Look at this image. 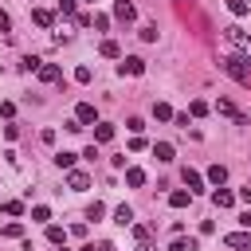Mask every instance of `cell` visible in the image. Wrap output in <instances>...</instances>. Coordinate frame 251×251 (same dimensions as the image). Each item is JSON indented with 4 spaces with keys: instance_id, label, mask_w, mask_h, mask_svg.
I'll return each mask as SVG.
<instances>
[{
    "instance_id": "35",
    "label": "cell",
    "mask_w": 251,
    "mask_h": 251,
    "mask_svg": "<svg viewBox=\"0 0 251 251\" xmlns=\"http://www.w3.org/2000/svg\"><path fill=\"white\" fill-rule=\"evenodd\" d=\"M129 149H133V153H137V149H145V137H141V133H133V137H129Z\"/></svg>"
},
{
    "instance_id": "15",
    "label": "cell",
    "mask_w": 251,
    "mask_h": 251,
    "mask_svg": "<svg viewBox=\"0 0 251 251\" xmlns=\"http://www.w3.org/2000/svg\"><path fill=\"white\" fill-rule=\"evenodd\" d=\"M188 200H192V192H188V188H176V192H169V204H173V208H184Z\"/></svg>"
},
{
    "instance_id": "34",
    "label": "cell",
    "mask_w": 251,
    "mask_h": 251,
    "mask_svg": "<svg viewBox=\"0 0 251 251\" xmlns=\"http://www.w3.org/2000/svg\"><path fill=\"white\" fill-rule=\"evenodd\" d=\"M75 78H78V82H90L94 75H90V67H78V71H75Z\"/></svg>"
},
{
    "instance_id": "33",
    "label": "cell",
    "mask_w": 251,
    "mask_h": 251,
    "mask_svg": "<svg viewBox=\"0 0 251 251\" xmlns=\"http://www.w3.org/2000/svg\"><path fill=\"white\" fill-rule=\"evenodd\" d=\"M59 16H75V0H59Z\"/></svg>"
},
{
    "instance_id": "12",
    "label": "cell",
    "mask_w": 251,
    "mask_h": 251,
    "mask_svg": "<svg viewBox=\"0 0 251 251\" xmlns=\"http://www.w3.org/2000/svg\"><path fill=\"white\" fill-rule=\"evenodd\" d=\"M212 204H216V208H231V204H235V196H231L227 188H216V192H212Z\"/></svg>"
},
{
    "instance_id": "11",
    "label": "cell",
    "mask_w": 251,
    "mask_h": 251,
    "mask_svg": "<svg viewBox=\"0 0 251 251\" xmlns=\"http://www.w3.org/2000/svg\"><path fill=\"white\" fill-rule=\"evenodd\" d=\"M94 141H114V126L110 122H94Z\"/></svg>"
},
{
    "instance_id": "14",
    "label": "cell",
    "mask_w": 251,
    "mask_h": 251,
    "mask_svg": "<svg viewBox=\"0 0 251 251\" xmlns=\"http://www.w3.org/2000/svg\"><path fill=\"white\" fill-rule=\"evenodd\" d=\"M126 184L129 188H141L145 184V169H126Z\"/></svg>"
},
{
    "instance_id": "13",
    "label": "cell",
    "mask_w": 251,
    "mask_h": 251,
    "mask_svg": "<svg viewBox=\"0 0 251 251\" xmlns=\"http://www.w3.org/2000/svg\"><path fill=\"white\" fill-rule=\"evenodd\" d=\"M55 165L71 173V169H75V153H71V149H59V153H55Z\"/></svg>"
},
{
    "instance_id": "4",
    "label": "cell",
    "mask_w": 251,
    "mask_h": 251,
    "mask_svg": "<svg viewBox=\"0 0 251 251\" xmlns=\"http://www.w3.org/2000/svg\"><path fill=\"white\" fill-rule=\"evenodd\" d=\"M118 71H122V75H145V59H141V55H122Z\"/></svg>"
},
{
    "instance_id": "21",
    "label": "cell",
    "mask_w": 251,
    "mask_h": 251,
    "mask_svg": "<svg viewBox=\"0 0 251 251\" xmlns=\"http://www.w3.org/2000/svg\"><path fill=\"white\" fill-rule=\"evenodd\" d=\"M47 239H51L55 247H63V239H67V231H63L59 224H47Z\"/></svg>"
},
{
    "instance_id": "16",
    "label": "cell",
    "mask_w": 251,
    "mask_h": 251,
    "mask_svg": "<svg viewBox=\"0 0 251 251\" xmlns=\"http://www.w3.org/2000/svg\"><path fill=\"white\" fill-rule=\"evenodd\" d=\"M114 220H118L122 227H129V224H133V208H129V204H122V208H114Z\"/></svg>"
},
{
    "instance_id": "23",
    "label": "cell",
    "mask_w": 251,
    "mask_h": 251,
    "mask_svg": "<svg viewBox=\"0 0 251 251\" xmlns=\"http://www.w3.org/2000/svg\"><path fill=\"white\" fill-rule=\"evenodd\" d=\"M31 220H35V224H47V220H51V208H47V204H35V208H31Z\"/></svg>"
},
{
    "instance_id": "25",
    "label": "cell",
    "mask_w": 251,
    "mask_h": 251,
    "mask_svg": "<svg viewBox=\"0 0 251 251\" xmlns=\"http://www.w3.org/2000/svg\"><path fill=\"white\" fill-rule=\"evenodd\" d=\"M227 12H231V16H247L251 4H247V0H227Z\"/></svg>"
},
{
    "instance_id": "40",
    "label": "cell",
    "mask_w": 251,
    "mask_h": 251,
    "mask_svg": "<svg viewBox=\"0 0 251 251\" xmlns=\"http://www.w3.org/2000/svg\"><path fill=\"white\" fill-rule=\"evenodd\" d=\"M63 251H67V247H63Z\"/></svg>"
},
{
    "instance_id": "22",
    "label": "cell",
    "mask_w": 251,
    "mask_h": 251,
    "mask_svg": "<svg viewBox=\"0 0 251 251\" xmlns=\"http://www.w3.org/2000/svg\"><path fill=\"white\" fill-rule=\"evenodd\" d=\"M153 118H157V122H169V118H173V106H169V102H157V106H153Z\"/></svg>"
},
{
    "instance_id": "37",
    "label": "cell",
    "mask_w": 251,
    "mask_h": 251,
    "mask_svg": "<svg viewBox=\"0 0 251 251\" xmlns=\"http://www.w3.org/2000/svg\"><path fill=\"white\" fill-rule=\"evenodd\" d=\"M239 196H243V200H251V180H247V184L239 188Z\"/></svg>"
},
{
    "instance_id": "28",
    "label": "cell",
    "mask_w": 251,
    "mask_h": 251,
    "mask_svg": "<svg viewBox=\"0 0 251 251\" xmlns=\"http://www.w3.org/2000/svg\"><path fill=\"white\" fill-rule=\"evenodd\" d=\"M4 212L8 216H24V200H4Z\"/></svg>"
},
{
    "instance_id": "20",
    "label": "cell",
    "mask_w": 251,
    "mask_h": 251,
    "mask_svg": "<svg viewBox=\"0 0 251 251\" xmlns=\"http://www.w3.org/2000/svg\"><path fill=\"white\" fill-rule=\"evenodd\" d=\"M208 180H212V184L220 188V184L227 180V169H224V165H212V169H208Z\"/></svg>"
},
{
    "instance_id": "38",
    "label": "cell",
    "mask_w": 251,
    "mask_h": 251,
    "mask_svg": "<svg viewBox=\"0 0 251 251\" xmlns=\"http://www.w3.org/2000/svg\"><path fill=\"white\" fill-rule=\"evenodd\" d=\"M239 224H243V227L251 231V212H243V216H239Z\"/></svg>"
},
{
    "instance_id": "10",
    "label": "cell",
    "mask_w": 251,
    "mask_h": 251,
    "mask_svg": "<svg viewBox=\"0 0 251 251\" xmlns=\"http://www.w3.org/2000/svg\"><path fill=\"white\" fill-rule=\"evenodd\" d=\"M35 75H39V78H43V82H59V78H63V71H59V67H55V63H43V67H39V71H35Z\"/></svg>"
},
{
    "instance_id": "17",
    "label": "cell",
    "mask_w": 251,
    "mask_h": 251,
    "mask_svg": "<svg viewBox=\"0 0 251 251\" xmlns=\"http://www.w3.org/2000/svg\"><path fill=\"white\" fill-rule=\"evenodd\" d=\"M31 20H35L39 27H51V24H55V16H51L47 8H35V12H31Z\"/></svg>"
},
{
    "instance_id": "36",
    "label": "cell",
    "mask_w": 251,
    "mask_h": 251,
    "mask_svg": "<svg viewBox=\"0 0 251 251\" xmlns=\"http://www.w3.org/2000/svg\"><path fill=\"white\" fill-rule=\"evenodd\" d=\"M0 31H12V16L8 12H0Z\"/></svg>"
},
{
    "instance_id": "2",
    "label": "cell",
    "mask_w": 251,
    "mask_h": 251,
    "mask_svg": "<svg viewBox=\"0 0 251 251\" xmlns=\"http://www.w3.org/2000/svg\"><path fill=\"white\" fill-rule=\"evenodd\" d=\"M224 35H227V43H231V47H239V51H243V59H251V35H247L239 24H227V27H224Z\"/></svg>"
},
{
    "instance_id": "8",
    "label": "cell",
    "mask_w": 251,
    "mask_h": 251,
    "mask_svg": "<svg viewBox=\"0 0 251 251\" xmlns=\"http://www.w3.org/2000/svg\"><path fill=\"white\" fill-rule=\"evenodd\" d=\"M67 188H71V192H86V188H90V176L78 173V169H71V173H67Z\"/></svg>"
},
{
    "instance_id": "7",
    "label": "cell",
    "mask_w": 251,
    "mask_h": 251,
    "mask_svg": "<svg viewBox=\"0 0 251 251\" xmlns=\"http://www.w3.org/2000/svg\"><path fill=\"white\" fill-rule=\"evenodd\" d=\"M114 20H122V24H133V20H137V8H133L129 0H114Z\"/></svg>"
},
{
    "instance_id": "5",
    "label": "cell",
    "mask_w": 251,
    "mask_h": 251,
    "mask_svg": "<svg viewBox=\"0 0 251 251\" xmlns=\"http://www.w3.org/2000/svg\"><path fill=\"white\" fill-rule=\"evenodd\" d=\"M216 114H224V118H231L235 126H247V114H239V110H235V106H231L227 98H220V102H216Z\"/></svg>"
},
{
    "instance_id": "19",
    "label": "cell",
    "mask_w": 251,
    "mask_h": 251,
    "mask_svg": "<svg viewBox=\"0 0 251 251\" xmlns=\"http://www.w3.org/2000/svg\"><path fill=\"white\" fill-rule=\"evenodd\" d=\"M153 157H157V161H173V145H169V141H157V145H153Z\"/></svg>"
},
{
    "instance_id": "29",
    "label": "cell",
    "mask_w": 251,
    "mask_h": 251,
    "mask_svg": "<svg viewBox=\"0 0 251 251\" xmlns=\"http://www.w3.org/2000/svg\"><path fill=\"white\" fill-rule=\"evenodd\" d=\"M102 216H106V204H98V200H94V204L86 208V220H102Z\"/></svg>"
},
{
    "instance_id": "26",
    "label": "cell",
    "mask_w": 251,
    "mask_h": 251,
    "mask_svg": "<svg viewBox=\"0 0 251 251\" xmlns=\"http://www.w3.org/2000/svg\"><path fill=\"white\" fill-rule=\"evenodd\" d=\"M169 251H196V239H180V235H176V239L169 243Z\"/></svg>"
},
{
    "instance_id": "27",
    "label": "cell",
    "mask_w": 251,
    "mask_h": 251,
    "mask_svg": "<svg viewBox=\"0 0 251 251\" xmlns=\"http://www.w3.org/2000/svg\"><path fill=\"white\" fill-rule=\"evenodd\" d=\"M188 114H192V118H204V114H208V102H204V98H192Z\"/></svg>"
},
{
    "instance_id": "18",
    "label": "cell",
    "mask_w": 251,
    "mask_h": 251,
    "mask_svg": "<svg viewBox=\"0 0 251 251\" xmlns=\"http://www.w3.org/2000/svg\"><path fill=\"white\" fill-rule=\"evenodd\" d=\"M98 51H102L106 59H122V47H118L114 39H102V47H98Z\"/></svg>"
},
{
    "instance_id": "3",
    "label": "cell",
    "mask_w": 251,
    "mask_h": 251,
    "mask_svg": "<svg viewBox=\"0 0 251 251\" xmlns=\"http://www.w3.org/2000/svg\"><path fill=\"white\" fill-rule=\"evenodd\" d=\"M224 243H227L231 251H251V231H247V227H243V231H227Z\"/></svg>"
},
{
    "instance_id": "6",
    "label": "cell",
    "mask_w": 251,
    "mask_h": 251,
    "mask_svg": "<svg viewBox=\"0 0 251 251\" xmlns=\"http://www.w3.org/2000/svg\"><path fill=\"white\" fill-rule=\"evenodd\" d=\"M75 122H78V126H94V122H98L94 102H78V106H75Z\"/></svg>"
},
{
    "instance_id": "39",
    "label": "cell",
    "mask_w": 251,
    "mask_h": 251,
    "mask_svg": "<svg viewBox=\"0 0 251 251\" xmlns=\"http://www.w3.org/2000/svg\"><path fill=\"white\" fill-rule=\"evenodd\" d=\"M137 251H153V247H149V243H137Z\"/></svg>"
},
{
    "instance_id": "32",
    "label": "cell",
    "mask_w": 251,
    "mask_h": 251,
    "mask_svg": "<svg viewBox=\"0 0 251 251\" xmlns=\"http://www.w3.org/2000/svg\"><path fill=\"white\" fill-rule=\"evenodd\" d=\"M43 67V59H35V55H24V71H39Z\"/></svg>"
},
{
    "instance_id": "1",
    "label": "cell",
    "mask_w": 251,
    "mask_h": 251,
    "mask_svg": "<svg viewBox=\"0 0 251 251\" xmlns=\"http://www.w3.org/2000/svg\"><path fill=\"white\" fill-rule=\"evenodd\" d=\"M220 67H224L239 86H251V67H247V59H243V55H224V59H220Z\"/></svg>"
},
{
    "instance_id": "30",
    "label": "cell",
    "mask_w": 251,
    "mask_h": 251,
    "mask_svg": "<svg viewBox=\"0 0 251 251\" xmlns=\"http://www.w3.org/2000/svg\"><path fill=\"white\" fill-rule=\"evenodd\" d=\"M129 227H133V239L137 243H149V227L145 224H129Z\"/></svg>"
},
{
    "instance_id": "24",
    "label": "cell",
    "mask_w": 251,
    "mask_h": 251,
    "mask_svg": "<svg viewBox=\"0 0 251 251\" xmlns=\"http://www.w3.org/2000/svg\"><path fill=\"white\" fill-rule=\"evenodd\" d=\"M0 235H4V239H20V235H24V224H16V220H12V224H4V231H0Z\"/></svg>"
},
{
    "instance_id": "9",
    "label": "cell",
    "mask_w": 251,
    "mask_h": 251,
    "mask_svg": "<svg viewBox=\"0 0 251 251\" xmlns=\"http://www.w3.org/2000/svg\"><path fill=\"white\" fill-rule=\"evenodd\" d=\"M180 180L188 184V192H200V188H204V176H200L196 169H184V173H180Z\"/></svg>"
},
{
    "instance_id": "31",
    "label": "cell",
    "mask_w": 251,
    "mask_h": 251,
    "mask_svg": "<svg viewBox=\"0 0 251 251\" xmlns=\"http://www.w3.org/2000/svg\"><path fill=\"white\" fill-rule=\"evenodd\" d=\"M141 39H145V43H157V24H145V27H141Z\"/></svg>"
}]
</instances>
